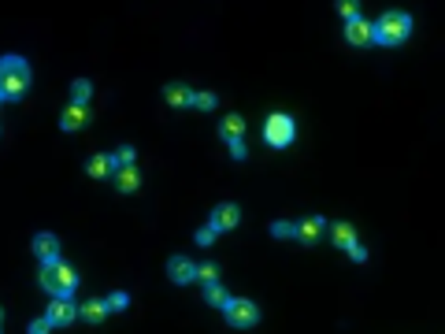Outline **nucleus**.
Listing matches in <instances>:
<instances>
[{
  "label": "nucleus",
  "mask_w": 445,
  "mask_h": 334,
  "mask_svg": "<svg viewBox=\"0 0 445 334\" xmlns=\"http://www.w3.org/2000/svg\"><path fill=\"white\" fill-rule=\"evenodd\" d=\"M204 298H208V305H215V308H227V301H230L219 282H204Z\"/></svg>",
  "instance_id": "obj_19"
},
{
  "label": "nucleus",
  "mask_w": 445,
  "mask_h": 334,
  "mask_svg": "<svg viewBox=\"0 0 445 334\" xmlns=\"http://www.w3.org/2000/svg\"><path fill=\"white\" fill-rule=\"evenodd\" d=\"M331 238H334L338 249H349L352 241H357V230H352L349 223H334V227H331Z\"/></svg>",
  "instance_id": "obj_16"
},
{
  "label": "nucleus",
  "mask_w": 445,
  "mask_h": 334,
  "mask_svg": "<svg viewBox=\"0 0 445 334\" xmlns=\"http://www.w3.org/2000/svg\"><path fill=\"white\" fill-rule=\"evenodd\" d=\"M115 186H119L123 189V194H134V189L141 186V178H138V171H134V163H130V167H115Z\"/></svg>",
  "instance_id": "obj_13"
},
{
  "label": "nucleus",
  "mask_w": 445,
  "mask_h": 334,
  "mask_svg": "<svg viewBox=\"0 0 445 334\" xmlns=\"http://www.w3.org/2000/svg\"><path fill=\"white\" fill-rule=\"evenodd\" d=\"M89 93H93V86H89L86 79H74V86H71V100H74V105H86Z\"/></svg>",
  "instance_id": "obj_20"
},
{
  "label": "nucleus",
  "mask_w": 445,
  "mask_h": 334,
  "mask_svg": "<svg viewBox=\"0 0 445 334\" xmlns=\"http://www.w3.org/2000/svg\"><path fill=\"white\" fill-rule=\"evenodd\" d=\"M245 152H248V149H245V141H241V138H238V141H230V156H234V160H245Z\"/></svg>",
  "instance_id": "obj_29"
},
{
  "label": "nucleus",
  "mask_w": 445,
  "mask_h": 334,
  "mask_svg": "<svg viewBox=\"0 0 445 334\" xmlns=\"http://www.w3.org/2000/svg\"><path fill=\"white\" fill-rule=\"evenodd\" d=\"M227 319H230V327H238V330H248V327H256V319H260V308L253 301H227Z\"/></svg>",
  "instance_id": "obj_5"
},
{
  "label": "nucleus",
  "mask_w": 445,
  "mask_h": 334,
  "mask_svg": "<svg viewBox=\"0 0 445 334\" xmlns=\"http://www.w3.org/2000/svg\"><path fill=\"white\" fill-rule=\"evenodd\" d=\"M89 119H93V115H89V108H86V105H71L67 112L60 115V126H63V131H82V126H86Z\"/></svg>",
  "instance_id": "obj_7"
},
{
  "label": "nucleus",
  "mask_w": 445,
  "mask_h": 334,
  "mask_svg": "<svg viewBox=\"0 0 445 334\" xmlns=\"http://www.w3.org/2000/svg\"><path fill=\"white\" fill-rule=\"evenodd\" d=\"M0 323H4V316H0Z\"/></svg>",
  "instance_id": "obj_31"
},
{
  "label": "nucleus",
  "mask_w": 445,
  "mask_h": 334,
  "mask_svg": "<svg viewBox=\"0 0 445 334\" xmlns=\"http://www.w3.org/2000/svg\"><path fill=\"white\" fill-rule=\"evenodd\" d=\"M241 134H245V119H241V115H227V119H222V138L238 141Z\"/></svg>",
  "instance_id": "obj_18"
},
{
  "label": "nucleus",
  "mask_w": 445,
  "mask_h": 334,
  "mask_svg": "<svg viewBox=\"0 0 445 334\" xmlns=\"http://www.w3.org/2000/svg\"><path fill=\"white\" fill-rule=\"evenodd\" d=\"M193 279L215 282V279H219V267H215V264H193Z\"/></svg>",
  "instance_id": "obj_23"
},
{
  "label": "nucleus",
  "mask_w": 445,
  "mask_h": 334,
  "mask_svg": "<svg viewBox=\"0 0 445 334\" xmlns=\"http://www.w3.org/2000/svg\"><path fill=\"white\" fill-rule=\"evenodd\" d=\"M349 256H352L357 264H364V260H368V249H364L360 241H352V246H349Z\"/></svg>",
  "instance_id": "obj_27"
},
{
  "label": "nucleus",
  "mask_w": 445,
  "mask_h": 334,
  "mask_svg": "<svg viewBox=\"0 0 445 334\" xmlns=\"http://www.w3.org/2000/svg\"><path fill=\"white\" fill-rule=\"evenodd\" d=\"M45 330H52L48 316H45V319H34V323H30V334H45Z\"/></svg>",
  "instance_id": "obj_30"
},
{
  "label": "nucleus",
  "mask_w": 445,
  "mask_h": 334,
  "mask_svg": "<svg viewBox=\"0 0 445 334\" xmlns=\"http://www.w3.org/2000/svg\"><path fill=\"white\" fill-rule=\"evenodd\" d=\"M264 138L271 149H286L293 141V119L290 115H271L267 126H264Z\"/></svg>",
  "instance_id": "obj_4"
},
{
  "label": "nucleus",
  "mask_w": 445,
  "mask_h": 334,
  "mask_svg": "<svg viewBox=\"0 0 445 334\" xmlns=\"http://www.w3.org/2000/svg\"><path fill=\"white\" fill-rule=\"evenodd\" d=\"M86 319V323H100L104 316H108V301H86L82 305V312H78Z\"/></svg>",
  "instance_id": "obj_17"
},
{
  "label": "nucleus",
  "mask_w": 445,
  "mask_h": 334,
  "mask_svg": "<svg viewBox=\"0 0 445 334\" xmlns=\"http://www.w3.org/2000/svg\"><path fill=\"white\" fill-rule=\"evenodd\" d=\"M74 319V305L67 301V298H56L52 301V308H48V323L52 327H63V323H71Z\"/></svg>",
  "instance_id": "obj_9"
},
{
  "label": "nucleus",
  "mask_w": 445,
  "mask_h": 334,
  "mask_svg": "<svg viewBox=\"0 0 445 334\" xmlns=\"http://www.w3.org/2000/svg\"><path fill=\"white\" fill-rule=\"evenodd\" d=\"M41 286L52 293V298H71L74 286H78V275H74L71 264H63L56 256V260L41 264Z\"/></svg>",
  "instance_id": "obj_2"
},
{
  "label": "nucleus",
  "mask_w": 445,
  "mask_h": 334,
  "mask_svg": "<svg viewBox=\"0 0 445 334\" xmlns=\"http://www.w3.org/2000/svg\"><path fill=\"white\" fill-rule=\"evenodd\" d=\"M212 241H215V230H212V227L197 230V246H212Z\"/></svg>",
  "instance_id": "obj_28"
},
{
  "label": "nucleus",
  "mask_w": 445,
  "mask_h": 334,
  "mask_svg": "<svg viewBox=\"0 0 445 334\" xmlns=\"http://www.w3.org/2000/svg\"><path fill=\"white\" fill-rule=\"evenodd\" d=\"M238 220H241L238 204H219V208L212 212V223H208V227H212L215 234H222V230H234V227H238Z\"/></svg>",
  "instance_id": "obj_6"
},
{
  "label": "nucleus",
  "mask_w": 445,
  "mask_h": 334,
  "mask_svg": "<svg viewBox=\"0 0 445 334\" xmlns=\"http://www.w3.org/2000/svg\"><path fill=\"white\" fill-rule=\"evenodd\" d=\"M409 34H412V15H404V11H386V15L371 27V41H378V45H401Z\"/></svg>",
  "instance_id": "obj_3"
},
{
  "label": "nucleus",
  "mask_w": 445,
  "mask_h": 334,
  "mask_svg": "<svg viewBox=\"0 0 445 334\" xmlns=\"http://www.w3.org/2000/svg\"><path fill=\"white\" fill-rule=\"evenodd\" d=\"M190 93H193L190 86L175 82V86H167V89H164V100H167L171 108H186V105H190Z\"/></svg>",
  "instance_id": "obj_14"
},
{
  "label": "nucleus",
  "mask_w": 445,
  "mask_h": 334,
  "mask_svg": "<svg viewBox=\"0 0 445 334\" xmlns=\"http://www.w3.org/2000/svg\"><path fill=\"white\" fill-rule=\"evenodd\" d=\"M323 230H326V223L323 220H305V223H297V241H305V246H316V241L323 238Z\"/></svg>",
  "instance_id": "obj_10"
},
{
  "label": "nucleus",
  "mask_w": 445,
  "mask_h": 334,
  "mask_svg": "<svg viewBox=\"0 0 445 334\" xmlns=\"http://www.w3.org/2000/svg\"><path fill=\"white\" fill-rule=\"evenodd\" d=\"M190 105L197 112H212L215 108V93H190Z\"/></svg>",
  "instance_id": "obj_22"
},
{
  "label": "nucleus",
  "mask_w": 445,
  "mask_h": 334,
  "mask_svg": "<svg viewBox=\"0 0 445 334\" xmlns=\"http://www.w3.org/2000/svg\"><path fill=\"white\" fill-rule=\"evenodd\" d=\"M134 156H138V149L134 145H123L112 160H115V167H130V163H134Z\"/></svg>",
  "instance_id": "obj_24"
},
{
  "label": "nucleus",
  "mask_w": 445,
  "mask_h": 334,
  "mask_svg": "<svg viewBox=\"0 0 445 334\" xmlns=\"http://www.w3.org/2000/svg\"><path fill=\"white\" fill-rule=\"evenodd\" d=\"M167 275H171V282H178V286H186V282H193V260H186V256H171Z\"/></svg>",
  "instance_id": "obj_8"
},
{
  "label": "nucleus",
  "mask_w": 445,
  "mask_h": 334,
  "mask_svg": "<svg viewBox=\"0 0 445 334\" xmlns=\"http://www.w3.org/2000/svg\"><path fill=\"white\" fill-rule=\"evenodd\" d=\"M30 89V67L19 56H4L0 60V100H19Z\"/></svg>",
  "instance_id": "obj_1"
},
{
  "label": "nucleus",
  "mask_w": 445,
  "mask_h": 334,
  "mask_svg": "<svg viewBox=\"0 0 445 334\" xmlns=\"http://www.w3.org/2000/svg\"><path fill=\"white\" fill-rule=\"evenodd\" d=\"M338 15H342L345 22L349 19H360V0H338Z\"/></svg>",
  "instance_id": "obj_21"
},
{
  "label": "nucleus",
  "mask_w": 445,
  "mask_h": 334,
  "mask_svg": "<svg viewBox=\"0 0 445 334\" xmlns=\"http://www.w3.org/2000/svg\"><path fill=\"white\" fill-rule=\"evenodd\" d=\"M345 37H349L352 45H371V22L349 19V22H345Z\"/></svg>",
  "instance_id": "obj_12"
},
{
  "label": "nucleus",
  "mask_w": 445,
  "mask_h": 334,
  "mask_svg": "<svg viewBox=\"0 0 445 334\" xmlns=\"http://www.w3.org/2000/svg\"><path fill=\"white\" fill-rule=\"evenodd\" d=\"M271 234H274V238H293V234H297V223L279 220V223H271Z\"/></svg>",
  "instance_id": "obj_25"
},
{
  "label": "nucleus",
  "mask_w": 445,
  "mask_h": 334,
  "mask_svg": "<svg viewBox=\"0 0 445 334\" xmlns=\"http://www.w3.org/2000/svg\"><path fill=\"white\" fill-rule=\"evenodd\" d=\"M126 305H130V298H126V293L119 290V293H112V298H108V312H112V308H115V312H123Z\"/></svg>",
  "instance_id": "obj_26"
},
{
  "label": "nucleus",
  "mask_w": 445,
  "mask_h": 334,
  "mask_svg": "<svg viewBox=\"0 0 445 334\" xmlns=\"http://www.w3.org/2000/svg\"><path fill=\"white\" fill-rule=\"evenodd\" d=\"M34 253H37V260H41V264H48V260H56V256H60V241L52 234H37L34 238Z\"/></svg>",
  "instance_id": "obj_11"
},
{
  "label": "nucleus",
  "mask_w": 445,
  "mask_h": 334,
  "mask_svg": "<svg viewBox=\"0 0 445 334\" xmlns=\"http://www.w3.org/2000/svg\"><path fill=\"white\" fill-rule=\"evenodd\" d=\"M86 171L93 175V178H112V171H115V160L112 156H93L86 163Z\"/></svg>",
  "instance_id": "obj_15"
}]
</instances>
